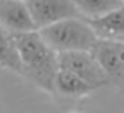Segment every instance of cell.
Returning <instances> with one entry per match:
<instances>
[{
    "mask_svg": "<svg viewBox=\"0 0 124 113\" xmlns=\"http://www.w3.org/2000/svg\"><path fill=\"white\" fill-rule=\"evenodd\" d=\"M0 26L10 35L37 32L22 0H0Z\"/></svg>",
    "mask_w": 124,
    "mask_h": 113,
    "instance_id": "8992f818",
    "label": "cell"
},
{
    "mask_svg": "<svg viewBox=\"0 0 124 113\" xmlns=\"http://www.w3.org/2000/svg\"><path fill=\"white\" fill-rule=\"evenodd\" d=\"M14 46L26 74L46 91H54V79L58 69L57 54L51 51L37 32L13 35Z\"/></svg>",
    "mask_w": 124,
    "mask_h": 113,
    "instance_id": "6da1fadb",
    "label": "cell"
},
{
    "mask_svg": "<svg viewBox=\"0 0 124 113\" xmlns=\"http://www.w3.org/2000/svg\"><path fill=\"white\" fill-rule=\"evenodd\" d=\"M46 46L55 54L84 51L90 52L98 39L81 18H70L37 31Z\"/></svg>",
    "mask_w": 124,
    "mask_h": 113,
    "instance_id": "7a4b0ae2",
    "label": "cell"
},
{
    "mask_svg": "<svg viewBox=\"0 0 124 113\" xmlns=\"http://www.w3.org/2000/svg\"><path fill=\"white\" fill-rule=\"evenodd\" d=\"M55 90L59 94L66 97H81L94 91L88 84H85L77 76L61 69L57 72L55 79H54V91Z\"/></svg>",
    "mask_w": 124,
    "mask_h": 113,
    "instance_id": "9c48e42d",
    "label": "cell"
},
{
    "mask_svg": "<svg viewBox=\"0 0 124 113\" xmlns=\"http://www.w3.org/2000/svg\"><path fill=\"white\" fill-rule=\"evenodd\" d=\"M81 19H95L124 6L123 0H75Z\"/></svg>",
    "mask_w": 124,
    "mask_h": 113,
    "instance_id": "ba28073f",
    "label": "cell"
},
{
    "mask_svg": "<svg viewBox=\"0 0 124 113\" xmlns=\"http://www.w3.org/2000/svg\"><path fill=\"white\" fill-rule=\"evenodd\" d=\"M0 66L22 74V66L14 46L13 35L6 32L1 26H0Z\"/></svg>",
    "mask_w": 124,
    "mask_h": 113,
    "instance_id": "30bf717a",
    "label": "cell"
},
{
    "mask_svg": "<svg viewBox=\"0 0 124 113\" xmlns=\"http://www.w3.org/2000/svg\"><path fill=\"white\" fill-rule=\"evenodd\" d=\"M25 4L29 10L36 31L65 19L80 18L75 0H26Z\"/></svg>",
    "mask_w": 124,
    "mask_h": 113,
    "instance_id": "277c9868",
    "label": "cell"
},
{
    "mask_svg": "<svg viewBox=\"0 0 124 113\" xmlns=\"http://www.w3.org/2000/svg\"><path fill=\"white\" fill-rule=\"evenodd\" d=\"M91 55L109 80L121 81L124 76V43L98 40Z\"/></svg>",
    "mask_w": 124,
    "mask_h": 113,
    "instance_id": "5b68a950",
    "label": "cell"
},
{
    "mask_svg": "<svg viewBox=\"0 0 124 113\" xmlns=\"http://www.w3.org/2000/svg\"><path fill=\"white\" fill-rule=\"evenodd\" d=\"M72 113H76V112H72Z\"/></svg>",
    "mask_w": 124,
    "mask_h": 113,
    "instance_id": "8fae6325",
    "label": "cell"
},
{
    "mask_svg": "<svg viewBox=\"0 0 124 113\" xmlns=\"http://www.w3.org/2000/svg\"><path fill=\"white\" fill-rule=\"evenodd\" d=\"M85 24L98 40L124 43V6L99 18L87 19Z\"/></svg>",
    "mask_w": 124,
    "mask_h": 113,
    "instance_id": "52a82bcc",
    "label": "cell"
},
{
    "mask_svg": "<svg viewBox=\"0 0 124 113\" xmlns=\"http://www.w3.org/2000/svg\"><path fill=\"white\" fill-rule=\"evenodd\" d=\"M57 61L58 69L73 73L80 80H83L85 84H88L93 90L106 86L110 81L106 74L102 72V69L98 66L91 52H61V54H57Z\"/></svg>",
    "mask_w": 124,
    "mask_h": 113,
    "instance_id": "3957f363",
    "label": "cell"
}]
</instances>
